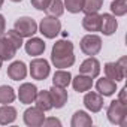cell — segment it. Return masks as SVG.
Masks as SVG:
<instances>
[{
  "label": "cell",
  "instance_id": "obj_1",
  "mask_svg": "<svg viewBox=\"0 0 127 127\" xmlns=\"http://www.w3.org/2000/svg\"><path fill=\"white\" fill-rule=\"evenodd\" d=\"M51 61L57 69H67L73 66L75 54H73V43L70 40H57L51 49Z\"/></svg>",
  "mask_w": 127,
  "mask_h": 127
},
{
  "label": "cell",
  "instance_id": "obj_2",
  "mask_svg": "<svg viewBox=\"0 0 127 127\" xmlns=\"http://www.w3.org/2000/svg\"><path fill=\"white\" fill-rule=\"evenodd\" d=\"M106 78L118 82V81H124L126 75H127V57H121L117 61H109L103 67Z\"/></svg>",
  "mask_w": 127,
  "mask_h": 127
},
{
  "label": "cell",
  "instance_id": "obj_3",
  "mask_svg": "<svg viewBox=\"0 0 127 127\" xmlns=\"http://www.w3.org/2000/svg\"><path fill=\"white\" fill-rule=\"evenodd\" d=\"M106 117H108L109 123H112L115 126H126V121H127V105L121 103L118 99L112 100L109 103V106H108Z\"/></svg>",
  "mask_w": 127,
  "mask_h": 127
},
{
  "label": "cell",
  "instance_id": "obj_4",
  "mask_svg": "<svg viewBox=\"0 0 127 127\" xmlns=\"http://www.w3.org/2000/svg\"><path fill=\"white\" fill-rule=\"evenodd\" d=\"M79 48L85 55H90V57L97 55L102 49V37L94 33L85 34L79 42Z\"/></svg>",
  "mask_w": 127,
  "mask_h": 127
},
{
  "label": "cell",
  "instance_id": "obj_5",
  "mask_svg": "<svg viewBox=\"0 0 127 127\" xmlns=\"http://www.w3.org/2000/svg\"><path fill=\"white\" fill-rule=\"evenodd\" d=\"M39 33H42V36H45L46 39H54L60 32H61V23L60 20H57L55 17H45L39 26H37Z\"/></svg>",
  "mask_w": 127,
  "mask_h": 127
},
{
  "label": "cell",
  "instance_id": "obj_6",
  "mask_svg": "<svg viewBox=\"0 0 127 127\" xmlns=\"http://www.w3.org/2000/svg\"><path fill=\"white\" fill-rule=\"evenodd\" d=\"M14 30L21 37H32L37 33V23L30 17H21L14 23Z\"/></svg>",
  "mask_w": 127,
  "mask_h": 127
},
{
  "label": "cell",
  "instance_id": "obj_7",
  "mask_svg": "<svg viewBox=\"0 0 127 127\" xmlns=\"http://www.w3.org/2000/svg\"><path fill=\"white\" fill-rule=\"evenodd\" d=\"M51 67H49V63L45 58H34L30 63V75L33 79L37 81H43L49 76Z\"/></svg>",
  "mask_w": 127,
  "mask_h": 127
},
{
  "label": "cell",
  "instance_id": "obj_8",
  "mask_svg": "<svg viewBox=\"0 0 127 127\" xmlns=\"http://www.w3.org/2000/svg\"><path fill=\"white\" fill-rule=\"evenodd\" d=\"M24 124L29 127H40L45 120V112L37 106H30L24 111Z\"/></svg>",
  "mask_w": 127,
  "mask_h": 127
},
{
  "label": "cell",
  "instance_id": "obj_9",
  "mask_svg": "<svg viewBox=\"0 0 127 127\" xmlns=\"http://www.w3.org/2000/svg\"><path fill=\"white\" fill-rule=\"evenodd\" d=\"M79 73L87 75L90 78H97L100 73V61L96 57H88L87 60H84L79 66Z\"/></svg>",
  "mask_w": 127,
  "mask_h": 127
},
{
  "label": "cell",
  "instance_id": "obj_10",
  "mask_svg": "<svg viewBox=\"0 0 127 127\" xmlns=\"http://www.w3.org/2000/svg\"><path fill=\"white\" fill-rule=\"evenodd\" d=\"M37 94V87L32 82H24L20 85V90H18V99L21 103L24 105H30L34 102V97Z\"/></svg>",
  "mask_w": 127,
  "mask_h": 127
},
{
  "label": "cell",
  "instance_id": "obj_11",
  "mask_svg": "<svg viewBox=\"0 0 127 127\" xmlns=\"http://www.w3.org/2000/svg\"><path fill=\"white\" fill-rule=\"evenodd\" d=\"M84 106L90 111V112H100L103 108V96L96 93V91H90L84 96Z\"/></svg>",
  "mask_w": 127,
  "mask_h": 127
},
{
  "label": "cell",
  "instance_id": "obj_12",
  "mask_svg": "<svg viewBox=\"0 0 127 127\" xmlns=\"http://www.w3.org/2000/svg\"><path fill=\"white\" fill-rule=\"evenodd\" d=\"M48 91H49L51 99H52V108H55V109H61L63 106L67 103L69 96H67L66 88H61V87H55V85H52Z\"/></svg>",
  "mask_w": 127,
  "mask_h": 127
},
{
  "label": "cell",
  "instance_id": "obj_13",
  "mask_svg": "<svg viewBox=\"0 0 127 127\" xmlns=\"http://www.w3.org/2000/svg\"><path fill=\"white\" fill-rule=\"evenodd\" d=\"M118 29V21L112 14L100 15V32L105 36H112Z\"/></svg>",
  "mask_w": 127,
  "mask_h": 127
},
{
  "label": "cell",
  "instance_id": "obj_14",
  "mask_svg": "<svg viewBox=\"0 0 127 127\" xmlns=\"http://www.w3.org/2000/svg\"><path fill=\"white\" fill-rule=\"evenodd\" d=\"M8 76L12 79V81H21L27 76V66H26V63L24 61H14L9 64L8 67Z\"/></svg>",
  "mask_w": 127,
  "mask_h": 127
},
{
  "label": "cell",
  "instance_id": "obj_15",
  "mask_svg": "<svg viewBox=\"0 0 127 127\" xmlns=\"http://www.w3.org/2000/svg\"><path fill=\"white\" fill-rule=\"evenodd\" d=\"M45 48H46V45H45L43 39H40V37H33V36H32V37L24 43L26 52H27L29 55H33V57L43 54Z\"/></svg>",
  "mask_w": 127,
  "mask_h": 127
},
{
  "label": "cell",
  "instance_id": "obj_16",
  "mask_svg": "<svg viewBox=\"0 0 127 127\" xmlns=\"http://www.w3.org/2000/svg\"><path fill=\"white\" fill-rule=\"evenodd\" d=\"M17 48L12 45V42L3 34L0 37V60L2 61H8V60H12L17 54Z\"/></svg>",
  "mask_w": 127,
  "mask_h": 127
},
{
  "label": "cell",
  "instance_id": "obj_17",
  "mask_svg": "<svg viewBox=\"0 0 127 127\" xmlns=\"http://www.w3.org/2000/svg\"><path fill=\"white\" fill-rule=\"evenodd\" d=\"M96 90L99 94H102L103 97H109L112 94H115L117 91V82L109 79V78H100L97 82H96Z\"/></svg>",
  "mask_w": 127,
  "mask_h": 127
},
{
  "label": "cell",
  "instance_id": "obj_18",
  "mask_svg": "<svg viewBox=\"0 0 127 127\" xmlns=\"http://www.w3.org/2000/svg\"><path fill=\"white\" fill-rule=\"evenodd\" d=\"M70 82H72L73 90L78 91V93H85V91L91 90V87H93V78H90L87 75H82V73L76 75Z\"/></svg>",
  "mask_w": 127,
  "mask_h": 127
},
{
  "label": "cell",
  "instance_id": "obj_19",
  "mask_svg": "<svg viewBox=\"0 0 127 127\" xmlns=\"http://www.w3.org/2000/svg\"><path fill=\"white\" fill-rule=\"evenodd\" d=\"M17 109L11 105H2L0 106V124L2 126H8V124H12L15 120H17Z\"/></svg>",
  "mask_w": 127,
  "mask_h": 127
},
{
  "label": "cell",
  "instance_id": "obj_20",
  "mask_svg": "<svg viewBox=\"0 0 127 127\" xmlns=\"http://www.w3.org/2000/svg\"><path fill=\"white\" fill-rule=\"evenodd\" d=\"M82 27L84 30L93 33V32H100V15L99 14H85L82 18Z\"/></svg>",
  "mask_w": 127,
  "mask_h": 127
},
{
  "label": "cell",
  "instance_id": "obj_21",
  "mask_svg": "<svg viewBox=\"0 0 127 127\" xmlns=\"http://www.w3.org/2000/svg\"><path fill=\"white\" fill-rule=\"evenodd\" d=\"M34 103L39 109H42L43 112L46 111H51L52 109V99H51V94L48 90H43V91H37L36 97H34Z\"/></svg>",
  "mask_w": 127,
  "mask_h": 127
},
{
  "label": "cell",
  "instance_id": "obj_22",
  "mask_svg": "<svg viewBox=\"0 0 127 127\" xmlns=\"http://www.w3.org/2000/svg\"><path fill=\"white\" fill-rule=\"evenodd\" d=\"M72 81V75L69 70L64 69H58L54 75H52V85L55 87H61V88H67V85Z\"/></svg>",
  "mask_w": 127,
  "mask_h": 127
},
{
  "label": "cell",
  "instance_id": "obj_23",
  "mask_svg": "<svg viewBox=\"0 0 127 127\" xmlns=\"http://www.w3.org/2000/svg\"><path fill=\"white\" fill-rule=\"evenodd\" d=\"M70 126L72 127H90V126H93L91 115H88L85 111H76L72 115Z\"/></svg>",
  "mask_w": 127,
  "mask_h": 127
},
{
  "label": "cell",
  "instance_id": "obj_24",
  "mask_svg": "<svg viewBox=\"0 0 127 127\" xmlns=\"http://www.w3.org/2000/svg\"><path fill=\"white\" fill-rule=\"evenodd\" d=\"M45 12L48 14V17H61L64 14V5H63L61 0H49V5L45 9Z\"/></svg>",
  "mask_w": 127,
  "mask_h": 127
},
{
  "label": "cell",
  "instance_id": "obj_25",
  "mask_svg": "<svg viewBox=\"0 0 127 127\" xmlns=\"http://www.w3.org/2000/svg\"><path fill=\"white\" fill-rule=\"evenodd\" d=\"M17 94L11 85H0V105H9L15 100Z\"/></svg>",
  "mask_w": 127,
  "mask_h": 127
},
{
  "label": "cell",
  "instance_id": "obj_26",
  "mask_svg": "<svg viewBox=\"0 0 127 127\" xmlns=\"http://www.w3.org/2000/svg\"><path fill=\"white\" fill-rule=\"evenodd\" d=\"M111 12L114 17H124L127 14V0H114L111 3Z\"/></svg>",
  "mask_w": 127,
  "mask_h": 127
},
{
  "label": "cell",
  "instance_id": "obj_27",
  "mask_svg": "<svg viewBox=\"0 0 127 127\" xmlns=\"http://www.w3.org/2000/svg\"><path fill=\"white\" fill-rule=\"evenodd\" d=\"M103 0H84L82 12L84 14H97L102 9Z\"/></svg>",
  "mask_w": 127,
  "mask_h": 127
},
{
  "label": "cell",
  "instance_id": "obj_28",
  "mask_svg": "<svg viewBox=\"0 0 127 127\" xmlns=\"http://www.w3.org/2000/svg\"><path fill=\"white\" fill-rule=\"evenodd\" d=\"M64 9H67V12L70 14H79L82 11V5L84 0H64Z\"/></svg>",
  "mask_w": 127,
  "mask_h": 127
},
{
  "label": "cell",
  "instance_id": "obj_29",
  "mask_svg": "<svg viewBox=\"0 0 127 127\" xmlns=\"http://www.w3.org/2000/svg\"><path fill=\"white\" fill-rule=\"evenodd\" d=\"M5 36H6V37H8V39L12 42V45H14L17 49H20V48L24 45V42H23V37H21V36H20V34H18V33L14 30V29H12V30H8V32L5 33Z\"/></svg>",
  "mask_w": 127,
  "mask_h": 127
},
{
  "label": "cell",
  "instance_id": "obj_30",
  "mask_svg": "<svg viewBox=\"0 0 127 127\" xmlns=\"http://www.w3.org/2000/svg\"><path fill=\"white\" fill-rule=\"evenodd\" d=\"M42 126L45 127H61V121L58 118H54V117H49V118H45Z\"/></svg>",
  "mask_w": 127,
  "mask_h": 127
},
{
  "label": "cell",
  "instance_id": "obj_31",
  "mask_svg": "<svg viewBox=\"0 0 127 127\" xmlns=\"http://www.w3.org/2000/svg\"><path fill=\"white\" fill-rule=\"evenodd\" d=\"M49 5V0H32V6L37 11H45Z\"/></svg>",
  "mask_w": 127,
  "mask_h": 127
},
{
  "label": "cell",
  "instance_id": "obj_32",
  "mask_svg": "<svg viewBox=\"0 0 127 127\" xmlns=\"http://www.w3.org/2000/svg\"><path fill=\"white\" fill-rule=\"evenodd\" d=\"M118 100H120L121 103L127 105V87H123V88H121V91H120V94H118Z\"/></svg>",
  "mask_w": 127,
  "mask_h": 127
},
{
  "label": "cell",
  "instance_id": "obj_33",
  "mask_svg": "<svg viewBox=\"0 0 127 127\" xmlns=\"http://www.w3.org/2000/svg\"><path fill=\"white\" fill-rule=\"evenodd\" d=\"M5 33H6V20H5V17L2 14H0V37H2Z\"/></svg>",
  "mask_w": 127,
  "mask_h": 127
},
{
  "label": "cell",
  "instance_id": "obj_34",
  "mask_svg": "<svg viewBox=\"0 0 127 127\" xmlns=\"http://www.w3.org/2000/svg\"><path fill=\"white\" fill-rule=\"evenodd\" d=\"M3 3H5V0H0V9H2V6H3Z\"/></svg>",
  "mask_w": 127,
  "mask_h": 127
},
{
  "label": "cell",
  "instance_id": "obj_35",
  "mask_svg": "<svg viewBox=\"0 0 127 127\" xmlns=\"http://www.w3.org/2000/svg\"><path fill=\"white\" fill-rule=\"evenodd\" d=\"M11 2H14V3H20V2H23V0H11Z\"/></svg>",
  "mask_w": 127,
  "mask_h": 127
},
{
  "label": "cell",
  "instance_id": "obj_36",
  "mask_svg": "<svg viewBox=\"0 0 127 127\" xmlns=\"http://www.w3.org/2000/svg\"><path fill=\"white\" fill-rule=\"evenodd\" d=\"M2 64H3V61H2V60H0V67H2Z\"/></svg>",
  "mask_w": 127,
  "mask_h": 127
}]
</instances>
